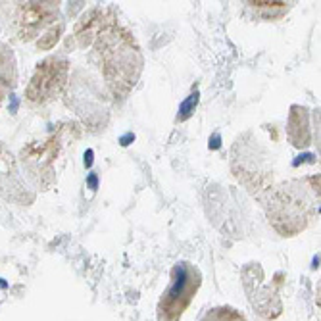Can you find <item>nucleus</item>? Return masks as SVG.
<instances>
[{
	"mask_svg": "<svg viewBox=\"0 0 321 321\" xmlns=\"http://www.w3.org/2000/svg\"><path fill=\"white\" fill-rule=\"evenodd\" d=\"M88 185H90V189H97V185H98L97 175H90V177H88Z\"/></svg>",
	"mask_w": 321,
	"mask_h": 321,
	"instance_id": "nucleus-10",
	"label": "nucleus"
},
{
	"mask_svg": "<svg viewBox=\"0 0 321 321\" xmlns=\"http://www.w3.org/2000/svg\"><path fill=\"white\" fill-rule=\"evenodd\" d=\"M202 321H246L239 313V311H235L233 308H215V310L208 311Z\"/></svg>",
	"mask_w": 321,
	"mask_h": 321,
	"instance_id": "nucleus-6",
	"label": "nucleus"
},
{
	"mask_svg": "<svg viewBox=\"0 0 321 321\" xmlns=\"http://www.w3.org/2000/svg\"><path fill=\"white\" fill-rule=\"evenodd\" d=\"M66 77H68V62L66 60H47L37 68V73L31 79L27 97L33 102H42V100L56 97L64 87Z\"/></svg>",
	"mask_w": 321,
	"mask_h": 321,
	"instance_id": "nucleus-3",
	"label": "nucleus"
},
{
	"mask_svg": "<svg viewBox=\"0 0 321 321\" xmlns=\"http://www.w3.org/2000/svg\"><path fill=\"white\" fill-rule=\"evenodd\" d=\"M100 54L104 62L106 75L114 95H125L135 85V79L141 71V56L139 49L133 44L129 33L112 25L100 37Z\"/></svg>",
	"mask_w": 321,
	"mask_h": 321,
	"instance_id": "nucleus-1",
	"label": "nucleus"
},
{
	"mask_svg": "<svg viewBox=\"0 0 321 321\" xmlns=\"http://www.w3.org/2000/svg\"><path fill=\"white\" fill-rule=\"evenodd\" d=\"M200 271L193 263L179 262L171 269V285L158 306V321H179L200 287Z\"/></svg>",
	"mask_w": 321,
	"mask_h": 321,
	"instance_id": "nucleus-2",
	"label": "nucleus"
},
{
	"mask_svg": "<svg viewBox=\"0 0 321 321\" xmlns=\"http://www.w3.org/2000/svg\"><path fill=\"white\" fill-rule=\"evenodd\" d=\"M196 104H198V93H193V95H191V97L187 98L185 102L181 104L177 119H179V121H185V119H189V117L193 116V112H195Z\"/></svg>",
	"mask_w": 321,
	"mask_h": 321,
	"instance_id": "nucleus-7",
	"label": "nucleus"
},
{
	"mask_svg": "<svg viewBox=\"0 0 321 321\" xmlns=\"http://www.w3.org/2000/svg\"><path fill=\"white\" fill-rule=\"evenodd\" d=\"M93 164V150H87V154H85V166H90Z\"/></svg>",
	"mask_w": 321,
	"mask_h": 321,
	"instance_id": "nucleus-9",
	"label": "nucleus"
},
{
	"mask_svg": "<svg viewBox=\"0 0 321 321\" xmlns=\"http://www.w3.org/2000/svg\"><path fill=\"white\" fill-rule=\"evenodd\" d=\"M219 146V136L214 135V139H212V148H217Z\"/></svg>",
	"mask_w": 321,
	"mask_h": 321,
	"instance_id": "nucleus-11",
	"label": "nucleus"
},
{
	"mask_svg": "<svg viewBox=\"0 0 321 321\" xmlns=\"http://www.w3.org/2000/svg\"><path fill=\"white\" fill-rule=\"evenodd\" d=\"M60 29H62V27H58V29L54 27V29H52V31L49 33V35H47V39H44V40H39V47H40V49H50V47H52V44H54V42L58 40Z\"/></svg>",
	"mask_w": 321,
	"mask_h": 321,
	"instance_id": "nucleus-8",
	"label": "nucleus"
},
{
	"mask_svg": "<svg viewBox=\"0 0 321 321\" xmlns=\"http://www.w3.org/2000/svg\"><path fill=\"white\" fill-rule=\"evenodd\" d=\"M289 139L294 146L310 145V129H308V116L306 110L300 106H292L291 117H289Z\"/></svg>",
	"mask_w": 321,
	"mask_h": 321,
	"instance_id": "nucleus-4",
	"label": "nucleus"
},
{
	"mask_svg": "<svg viewBox=\"0 0 321 321\" xmlns=\"http://www.w3.org/2000/svg\"><path fill=\"white\" fill-rule=\"evenodd\" d=\"M254 6V10H258L265 20L271 18H281L287 12V4L285 2H250Z\"/></svg>",
	"mask_w": 321,
	"mask_h": 321,
	"instance_id": "nucleus-5",
	"label": "nucleus"
}]
</instances>
